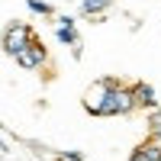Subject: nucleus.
<instances>
[{"mask_svg":"<svg viewBox=\"0 0 161 161\" xmlns=\"http://www.w3.org/2000/svg\"><path fill=\"white\" fill-rule=\"evenodd\" d=\"M32 39H36V32H32V26H29V23H19V19H13V23H7V26H3L0 45H3V52H7L10 58H19L23 52L32 45Z\"/></svg>","mask_w":161,"mask_h":161,"instance_id":"obj_1","label":"nucleus"},{"mask_svg":"<svg viewBox=\"0 0 161 161\" xmlns=\"http://www.w3.org/2000/svg\"><path fill=\"white\" fill-rule=\"evenodd\" d=\"M132 110H136L132 87H126V84H119V80H116V87L110 90V97H106L100 116H126V113H132Z\"/></svg>","mask_w":161,"mask_h":161,"instance_id":"obj_2","label":"nucleus"},{"mask_svg":"<svg viewBox=\"0 0 161 161\" xmlns=\"http://www.w3.org/2000/svg\"><path fill=\"white\" fill-rule=\"evenodd\" d=\"M113 87H116V77L93 80V84L84 90V110H87L90 116H100V110H103V103H106V97H110Z\"/></svg>","mask_w":161,"mask_h":161,"instance_id":"obj_3","label":"nucleus"},{"mask_svg":"<svg viewBox=\"0 0 161 161\" xmlns=\"http://www.w3.org/2000/svg\"><path fill=\"white\" fill-rule=\"evenodd\" d=\"M13 61H16L23 71H39V68H42V64L48 61V48H45L42 42H39V39H32V45L26 48L19 58H13Z\"/></svg>","mask_w":161,"mask_h":161,"instance_id":"obj_4","label":"nucleus"},{"mask_svg":"<svg viewBox=\"0 0 161 161\" xmlns=\"http://www.w3.org/2000/svg\"><path fill=\"white\" fill-rule=\"evenodd\" d=\"M132 97H136V106H142V110H158V93L152 84H145V80H139V84H132Z\"/></svg>","mask_w":161,"mask_h":161,"instance_id":"obj_5","label":"nucleus"},{"mask_svg":"<svg viewBox=\"0 0 161 161\" xmlns=\"http://www.w3.org/2000/svg\"><path fill=\"white\" fill-rule=\"evenodd\" d=\"M113 7V0H80V13L84 16H100L103 19V13Z\"/></svg>","mask_w":161,"mask_h":161,"instance_id":"obj_6","label":"nucleus"},{"mask_svg":"<svg viewBox=\"0 0 161 161\" xmlns=\"http://www.w3.org/2000/svg\"><path fill=\"white\" fill-rule=\"evenodd\" d=\"M55 36H58V42H61V45L74 48V55H80V36H77V29H68V26H58V29H55Z\"/></svg>","mask_w":161,"mask_h":161,"instance_id":"obj_7","label":"nucleus"},{"mask_svg":"<svg viewBox=\"0 0 161 161\" xmlns=\"http://www.w3.org/2000/svg\"><path fill=\"white\" fill-rule=\"evenodd\" d=\"M26 7H29V13H39V16H55V7L45 0H26Z\"/></svg>","mask_w":161,"mask_h":161,"instance_id":"obj_8","label":"nucleus"},{"mask_svg":"<svg viewBox=\"0 0 161 161\" xmlns=\"http://www.w3.org/2000/svg\"><path fill=\"white\" fill-rule=\"evenodd\" d=\"M58 161H84V155H80V152H61Z\"/></svg>","mask_w":161,"mask_h":161,"instance_id":"obj_9","label":"nucleus"},{"mask_svg":"<svg viewBox=\"0 0 161 161\" xmlns=\"http://www.w3.org/2000/svg\"><path fill=\"white\" fill-rule=\"evenodd\" d=\"M129 161H148V155H145V148H142V145H139V148H132Z\"/></svg>","mask_w":161,"mask_h":161,"instance_id":"obj_10","label":"nucleus"},{"mask_svg":"<svg viewBox=\"0 0 161 161\" xmlns=\"http://www.w3.org/2000/svg\"><path fill=\"white\" fill-rule=\"evenodd\" d=\"M58 26H68V29H74V16H68V13H61V16H58Z\"/></svg>","mask_w":161,"mask_h":161,"instance_id":"obj_11","label":"nucleus"},{"mask_svg":"<svg viewBox=\"0 0 161 161\" xmlns=\"http://www.w3.org/2000/svg\"><path fill=\"white\" fill-rule=\"evenodd\" d=\"M148 142H152V145H155V148H158V152H161V136H152V139H148Z\"/></svg>","mask_w":161,"mask_h":161,"instance_id":"obj_12","label":"nucleus"},{"mask_svg":"<svg viewBox=\"0 0 161 161\" xmlns=\"http://www.w3.org/2000/svg\"><path fill=\"white\" fill-rule=\"evenodd\" d=\"M7 152H10V148H7V142H3V139H0V155H7Z\"/></svg>","mask_w":161,"mask_h":161,"instance_id":"obj_13","label":"nucleus"}]
</instances>
